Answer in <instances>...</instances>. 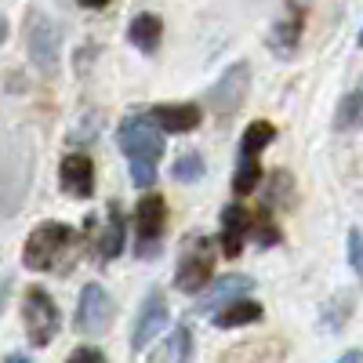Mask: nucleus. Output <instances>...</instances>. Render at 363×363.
I'll use <instances>...</instances> for the list:
<instances>
[{
    "label": "nucleus",
    "mask_w": 363,
    "mask_h": 363,
    "mask_svg": "<svg viewBox=\"0 0 363 363\" xmlns=\"http://www.w3.org/2000/svg\"><path fill=\"white\" fill-rule=\"evenodd\" d=\"M29 174H33V142L26 131H4L0 135V218L22 207Z\"/></svg>",
    "instance_id": "nucleus-1"
},
{
    "label": "nucleus",
    "mask_w": 363,
    "mask_h": 363,
    "mask_svg": "<svg viewBox=\"0 0 363 363\" xmlns=\"http://www.w3.org/2000/svg\"><path fill=\"white\" fill-rule=\"evenodd\" d=\"M73 247H77V236H73L69 225H62V222H40L33 233H29V240H26L22 262H26V269H33V272L55 269L58 262H66L73 255Z\"/></svg>",
    "instance_id": "nucleus-2"
},
{
    "label": "nucleus",
    "mask_w": 363,
    "mask_h": 363,
    "mask_svg": "<svg viewBox=\"0 0 363 363\" xmlns=\"http://www.w3.org/2000/svg\"><path fill=\"white\" fill-rule=\"evenodd\" d=\"M215 277V244L211 236H189L182 244V258L174 269V284L186 294H200Z\"/></svg>",
    "instance_id": "nucleus-3"
},
{
    "label": "nucleus",
    "mask_w": 363,
    "mask_h": 363,
    "mask_svg": "<svg viewBox=\"0 0 363 363\" xmlns=\"http://www.w3.org/2000/svg\"><path fill=\"white\" fill-rule=\"evenodd\" d=\"M22 320H26V338L29 345H37L44 349L55 335H58V306H55V298L40 287H29L26 298H22Z\"/></svg>",
    "instance_id": "nucleus-4"
},
{
    "label": "nucleus",
    "mask_w": 363,
    "mask_h": 363,
    "mask_svg": "<svg viewBox=\"0 0 363 363\" xmlns=\"http://www.w3.org/2000/svg\"><path fill=\"white\" fill-rule=\"evenodd\" d=\"M116 142L124 149L128 160H160L164 153V138H160V128L153 124L149 116H128L116 131Z\"/></svg>",
    "instance_id": "nucleus-5"
},
{
    "label": "nucleus",
    "mask_w": 363,
    "mask_h": 363,
    "mask_svg": "<svg viewBox=\"0 0 363 363\" xmlns=\"http://www.w3.org/2000/svg\"><path fill=\"white\" fill-rule=\"evenodd\" d=\"M113 298L106 287L99 284H87L80 291V306H77V330H84V335H102V330L113 323Z\"/></svg>",
    "instance_id": "nucleus-6"
},
{
    "label": "nucleus",
    "mask_w": 363,
    "mask_h": 363,
    "mask_svg": "<svg viewBox=\"0 0 363 363\" xmlns=\"http://www.w3.org/2000/svg\"><path fill=\"white\" fill-rule=\"evenodd\" d=\"M247 84H251V66L247 62L229 66L218 77V84L211 87V106H215V113L218 116H233L240 106H244V99H247Z\"/></svg>",
    "instance_id": "nucleus-7"
},
{
    "label": "nucleus",
    "mask_w": 363,
    "mask_h": 363,
    "mask_svg": "<svg viewBox=\"0 0 363 363\" xmlns=\"http://www.w3.org/2000/svg\"><path fill=\"white\" fill-rule=\"evenodd\" d=\"M164 327H167V298L160 291H153L138 309V320H135V330H131V349H145L153 338H160Z\"/></svg>",
    "instance_id": "nucleus-8"
},
{
    "label": "nucleus",
    "mask_w": 363,
    "mask_h": 363,
    "mask_svg": "<svg viewBox=\"0 0 363 363\" xmlns=\"http://www.w3.org/2000/svg\"><path fill=\"white\" fill-rule=\"evenodd\" d=\"M164 222H167L164 196H142L138 200V211H135V229H138V240H142V251H149L160 240Z\"/></svg>",
    "instance_id": "nucleus-9"
},
{
    "label": "nucleus",
    "mask_w": 363,
    "mask_h": 363,
    "mask_svg": "<svg viewBox=\"0 0 363 363\" xmlns=\"http://www.w3.org/2000/svg\"><path fill=\"white\" fill-rule=\"evenodd\" d=\"M149 120H153L160 131L182 135V131L200 128V106H193V102H167V106H157L153 113H149Z\"/></svg>",
    "instance_id": "nucleus-10"
},
{
    "label": "nucleus",
    "mask_w": 363,
    "mask_h": 363,
    "mask_svg": "<svg viewBox=\"0 0 363 363\" xmlns=\"http://www.w3.org/2000/svg\"><path fill=\"white\" fill-rule=\"evenodd\" d=\"M62 189L69 196H80V200L95 193V164H91V157L69 153L62 160Z\"/></svg>",
    "instance_id": "nucleus-11"
},
{
    "label": "nucleus",
    "mask_w": 363,
    "mask_h": 363,
    "mask_svg": "<svg viewBox=\"0 0 363 363\" xmlns=\"http://www.w3.org/2000/svg\"><path fill=\"white\" fill-rule=\"evenodd\" d=\"M29 55H33V62L40 69H55L58 62V33H55V26L48 18H37L33 29H29Z\"/></svg>",
    "instance_id": "nucleus-12"
},
{
    "label": "nucleus",
    "mask_w": 363,
    "mask_h": 363,
    "mask_svg": "<svg viewBox=\"0 0 363 363\" xmlns=\"http://www.w3.org/2000/svg\"><path fill=\"white\" fill-rule=\"evenodd\" d=\"M247 233H251V215H247V207H240V203L225 207V211H222V251H225L229 258L240 255Z\"/></svg>",
    "instance_id": "nucleus-13"
},
{
    "label": "nucleus",
    "mask_w": 363,
    "mask_h": 363,
    "mask_svg": "<svg viewBox=\"0 0 363 363\" xmlns=\"http://www.w3.org/2000/svg\"><path fill=\"white\" fill-rule=\"evenodd\" d=\"M301 26H306V11L298 4H287V15L277 22V29H272V51L291 58L294 48H298V37H301Z\"/></svg>",
    "instance_id": "nucleus-14"
},
{
    "label": "nucleus",
    "mask_w": 363,
    "mask_h": 363,
    "mask_svg": "<svg viewBox=\"0 0 363 363\" xmlns=\"http://www.w3.org/2000/svg\"><path fill=\"white\" fill-rule=\"evenodd\" d=\"M160 37H164V26H160V18H157V15H135V18H131L128 40H131L138 51H145V55H157Z\"/></svg>",
    "instance_id": "nucleus-15"
},
{
    "label": "nucleus",
    "mask_w": 363,
    "mask_h": 363,
    "mask_svg": "<svg viewBox=\"0 0 363 363\" xmlns=\"http://www.w3.org/2000/svg\"><path fill=\"white\" fill-rule=\"evenodd\" d=\"M255 320H262V306L258 301H247L244 294L215 309V323L218 327H240V323H255Z\"/></svg>",
    "instance_id": "nucleus-16"
},
{
    "label": "nucleus",
    "mask_w": 363,
    "mask_h": 363,
    "mask_svg": "<svg viewBox=\"0 0 363 363\" xmlns=\"http://www.w3.org/2000/svg\"><path fill=\"white\" fill-rule=\"evenodd\" d=\"M244 291H251V277H240V272H233V277H222L215 287H211V298L203 301L200 309H218V306H225V301L240 298Z\"/></svg>",
    "instance_id": "nucleus-17"
},
{
    "label": "nucleus",
    "mask_w": 363,
    "mask_h": 363,
    "mask_svg": "<svg viewBox=\"0 0 363 363\" xmlns=\"http://www.w3.org/2000/svg\"><path fill=\"white\" fill-rule=\"evenodd\" d=\"M193 359V330L189 327H178L171 342L153 356V363H189Z\"/></svg>",
    "instance_id": "nucleus-18"
},
{
    "label": "nucleus",
    "mask_w": 363,
    "mask_h": 363,
    "mask_svg": "<svg viewBox=\"0 0 363 363\" xmlns=\"http://www.w3.org/2000/svg\"><path fill=\"white\" fill-rule=\"evenodd\" d=\"M120 251H124V211H120L116 203L109 207V225L99 240V255L102 258H116Z\"/></svg>",
    "instance_id": "nucleus-19"
},
{
    "label": "nucleus",
    "mask_w": 363,
    "mask_h": 363,
    "mask_svg": "<svg viewBox=\"0 0 363 363\" xmlns=\"http://www.w3.org/2000/svg\"><path fill=\"white\" fill-rule=\"evenodd\" d=\"M277 138V131H272V124H265V120H258V124H251L244 131V138H240V157H258L262 149Z\"/></svg>",
    "instance_id": "nucleus-20"
},
{
    "label": "nucleus",
    "mask_w": 363,
    "mask_h": 363,
    "mask_svg": "<svg viewBox=\"0 0 363 363\" xmlns=\"http://www.w3.org/2000/svg\"><path fill=\"white\" fill-rule=\"evenodd\" d=\"M258 178H262V167H258V157H240V167L233 174V189L244 196L258 186Z\"/></svg>",
    "instance_id": "nucleus-21"
},
{
    "label": "nucleus",
    "mask_w": 363,
    "mask_h": 363,
    "mask_svg": "<svg viewBox=\"0 0 363 363\" xmlns=\"http://www.w3.org/2000/svg\"><path fill=\"white\" fill-rule=\"evenodd\" d=\"M174 178L178 182H200L203 178V157L200 153H182L174 160Z\"/></svg>",
    "instance_id": "nucleus-22"
},
{
    "label": "nucleus",
    "mask_w": 363,
    "mask_h": 363,
    "mask_svg": "<svg viewBox=\"0 0 363 363\" xmlns=\"http://www.w3.org/2000/svg\"><path fill=\"white\" fill-rule=\"evenodd\" d=\"M359 109H363V95L359 91H352V95H345V102H342V109H338V131H349V128H356L359 124Z\"/></svg>",
    "instance_id": "nucleus-23"
},
{
    "label": "nucleus",
    "mask_w": 363,
    "mask_h": 363,
    "mask_svg": "<svg viewBox=\"0 0 363 363\" xmlns=\"http://www.w3.org/2000/svg\"><path fill=\"white\" fill-rule=\"evenodd\" d=\"M131 182H135V186H153V182H157V164L153 160H131Z\"/></svg>",
    "instance_id": "nucleus-24"
},
{
    "label": "nucleus",
    "mask_w": 363,
    "mask_h": 363,
    "mask_svg": "<svg viewBox=\"0 0 363 363\" xmlns=\"http://www.w3.org/2000/svg\"><path fill=\"white\" fill-rule=\"evenodd\" d=\"M66 363H106V352L102 349H95V345H80V349H73L69 352V359Z\"/></svg>",
    "instance_id": "nucleus-25"
},
{
    "label": "nucleus",
    "mask_w": 363,
    "mask_h": 363,
    "mask_svg": "<svg viewBox=\"0 0 363 363\" xmlns=\"http://www.w3.org/2000/svg\"><path fill=\"white\" fill-rule=\"evenodd\" d=\"M349 265L359 272L363 269V247H359V229H352L349 233Z\"/></svg>",
    "instance_id": "nucleus-26"
},
{
    "label": "nucleus",
    "mask_w": 363,
    "mask_h": 363,
    "mask_svg": "<svg viewBox=\"0 0 363 363\" xmlns=\"http://www.w3.org/2000/svg\"><path fill=\"white\" fill-rule=\"evenodd\" d=\"M338 363H359V352H356V349H349V352H345Z\"/></svg>",
    "instance_id": "nucleus-27"
},
{
    "label": "nucleus",
    "mask_w": 363,
    "mask_h": 363,
    "mask_svg": "<svg viewBox=\"0 0 363 363\" xmlns=\"http://www.w3.org/2000/svg\"><path fill=\"white\" fill-rule=\"evenodd\" d=\"M4 306H8V284H0V313H4Z\"/></svg>",
    "instance_id": "nucleus-28"
},
{
    "label": "nucleus",
    "mask_w": 363,
    "mask_h": 363,
    "mask_svg": "<svg viewBox=\"0 0 363 363\" xmlns=\"http://www.w3.org/2000/svg\"><path fill=\"white\" fill-rule=\"evenodd\" d=\"M80 4H84V8H106L109 0H80Z\"/></svg>",
    "instance_id": "nucleus-29"
},
{
    "label": "nucleus",
    "mask_w": 363,
    "mask_h": 363,
    "mask_svg": "<svg viewBox=\"0 0 363 363\" xmlns=\"http://www.w3.org/2000/svg\"><path fill=\"white\" fill-rule=\"evenodd\" d=\"M4 363H29V356H22V352H18V356H8Z\"/></svg>",
    "instance_id": "nucleus-30"
},
{
    "label": "nucleus",
    "mask_w": 363,
    "mask_h": 363,
    "mask_svg": "<svg viewBox=\"0 0 363 363\" xmlns=\"http://www.w3.org/2000/svg\"><path fill=\"white\" fill-rule=\"evenodd\" d=\"M4 40H8V22L0 18V44H4Z\"/></svg>",
    "instance_id": "nucleus-31"
}]
</instances>
